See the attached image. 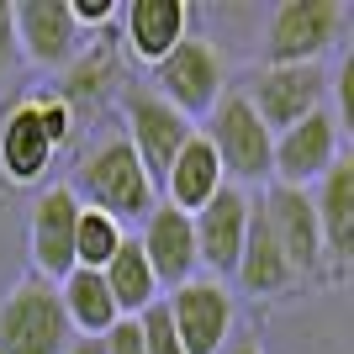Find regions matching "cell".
I'll return each mask as SVG.
<instances>
[{
	"mask_svg": "<svg viewBox=\"0 0 354 354\" xmlns=\"http://www.w3.org/2000/svg\"><path fill=\"white\" fill-rule=\"evenodd\" d=\"M74 196H80V207H90V212H106L111 222H143L148 212L159 207V185L143 175V164H138V153L127 148V138H106V143H95L80 159V175H74V185H69Z\"/></svg>",
	"mask_w": 354,
	"mask_h": 354,
	"instance_id": "1",
	"label": "cell"
},
{
	"mask_svg": "<svg viewBox=\"0 0 354 354\" xmlns=\"http://www.w3.org/2000/svg\"><path fill=\"white\" fill-rule=\"evenodd\" d=\"M196 133L212 143L227 185H238V191L270 185V148H275V133L254 117V106L238 95V85H227V95L207 111V122H201Z\"/></svg>",
	"mask_w": 354,
	"mask_h": 354,
	"instance_id": "2",
	"label": "cell"
},
{
	"mask_svg": "<svg viewBox=\"0 0 354 354\" xmlns=\"http://www.w3.org/2000/svg\"><path fill=\"white\" fill-rule=\"evenodd\" d=\"M153 95L159 101H169L185 122H207V111L227 95V64H222L217 43H207V37H185V43H175L169 53H164L159 64H153Z\"/></svg>",
	"mask_w": 354,
	"mask_h": 354,
	"instance_id": "3",
	"label": "cell"
},
{
	"mask_svg": "<svg viewBox=\"0 0 354 354\" xmlns=\"http://www.w3.org/2000/svg\"><path fill=\"white\" fill-rule=\"evenodd\" d=\"M344 21L349 11L339 0H281L259 37V64H323Z\"/></svg>",
	"mask_w": 354,
	"mask_h": 354,
	"instance_id": "4",
	"label": "cell"
},
{
	"mask_svg": "<svg viewBox=\"0 0 354 354\" xmlns=\"http://www.w3.org/2000/svg\"><path fill=\"white\" fill-rule=\"evenodd\" d=\"M328 69L323 64H259V69L238 85V95L254 106V117L265 122L270 133H286L301 117L328 106Z\"/></svg>",
	"mask_w": 354,
	"mask_h": 354,
	"instance_id": "5",
	"label": "cell"
},
{
	"mask_svg": "<svg viewBox=\"0 0 354 354\" xmlns=\"http://www.w3.org/2000/svg\"><path fill=\"white\" fill-rule=\"evenodd\" d=\"M69 339V317L48 281L27 275L0 296V354H64Z\"/></svg>",
	"mask_w": 354,
	"mask_h": 354,
	"instance_id": "6",
	"label": "cell"
},
{
	"mask_svg": "<svg viewBox=\"0 0 354 354\" xmlns=\"http://www.w3.org/2000/svg\"><path fill=\"white\" fill-rule=\"evenodd\" d=\"M164 312H169V328L185 354H222L238 323V301L227 281H212V275H196V281L164 291Z\"/></svg>",
	"mask_w": 354,
	"mask_h": 354,
	"instance_id": "7",
	"label": "cell"
},
{
	"mask_svg": "<svg viewBox=\"0 0 354 354\" xmlns=\"http://www.w3.org/2000/svg\"><path fill=\"white\" fill-rule=\"evenodd\" d=\"M339 159H344V127L333 122V106H323V111L301 117L296 127L275 133L270 180H275V185H291V191H312Z\"/></svg>",
	"mask_w": 354,
	"mask_h": 354,
	"instance_id": "8",
	"label": "cell"
},
{
	"mask_svg": "<svg viewBox=\"0 0 354 354\" xmlns=\"http://www.w3.org/2000/svg\"><path fill=\"white\" fill-rule=\"evenodd\" d=\"M122 138L138 153L143 175L159 185L164 169L175 164V153L196 138V122H185L169 101H159L153 90H127L122 95Z\"/></svg>",
	"mask_w": 354,
	"mask_h": 354,
	"instance_id": "9",
	"label": "cell"
},
{
	"mask_svg": "<svg viewBox=\"0 0 354 354\" xmlns=\"http://www.w3.org/2000/svg\"><path fill=\"white\" fill-rule=\"evenodd\" d=\"M74 222H80V196L69 185H43L27 212V259L37 281L59 286L74 270Z\"/></svg>",
	"mask_w": 354,
	"mask_h": 354,
	"instance_id": "10",
	"label": "cell"
},
{
	"mask_svg": "<svg viewBox=\"0 0 354 354\" xmlns=\"http://www.w3.org/2000/svg\"><path fill=\"white\" fill-rule=\"evenodd\" d=\"M249 222H254V196L238 191V185H222L207 207L191 217L196 265L207 270L212 281H233V265H238V254H243Z\"/></svg>",
	"mask_w": 354,
	"mask_h": 354,
	"instance_id": "11",
	"label": "cell"
},
{
	"mask_svg": "<svg viewBox=\"0 0 354 354\" xmlns=\"http://www.w3.org/2000/svg\"><path fill=\"white\" fill-rule=\"evenodd\" d=\"M11 27H16V53L37 69H69L85 48V32L74 27L69 0H16Z\"/></svg>",
	"mask_w": 354,
	"mask_h": 354,
	"instance_id": "12",
	"label": "cell"
},
{
	"mask_svg": "<svg viewBox=\"0 0 354 354\" xmlns=\"http://www.w3.org/2000/svg\"><path fill=\"white\" fill-rule=\"evenodd\" d=\"M270 233L281 238L291 270L307 281H323L328 275V254H323V227H317V212H312V191H291V185H270V196L259 201Z\"/></svg>",
	"mask_w": 354,
	"mask_h": 354,
	"instance_id": "13",
	"label": "cell"
},
{
	"mask_svg": "<svg viewBox=\"0 0 354 354\" xmlns=\"http://www.w3.org/2000/svg\"><path fill=\"white\" fill-rule=\"evenodd\" d=\"M138 249H143L148 270H153V281H159V291H175V286L196 281L201 275V265H196V233H191V217L175 207H153L143 222H138Z\"/></svg>",
	"mask_w": 354,
	"mask_h": 354,
	"instance_id": "14",
	"label": "cell"
},
{
	"mask_svg": "<svg viewBox=\"0 0 354 354\" xmlns=\"http://www.w3.org/2000/svg\"><path fill=\"white\" fill-rule=\"evenodd\" d=\"M233 286L243 296H254V301H281V296L301 291V275L291 270L281 238L270 233L259 201H254V222H249V238H243V254H238V265H233Z\"/></svg>",
	"mask_w": 354,
	"mask_h": 354,
	"instance_id": "15",
	"label": "cell"
},
{
	"mask_svg": "<svg viewBox=\"0 0 354 354\" xmlns=\"http://www.w3.org/2000/svg\"><path fill=\"white\" fill-rule=\"evenodd\" d=\"M312 212H317V227H323L328 275H344L354 254V159L349 153L312 185Z\"/></svg>",
	"mask_w": 354,
	"mask_h": 354,
	"instance_id": "16",
	"label": "cell"
},
{
	"mask_svg": "<svg viewBox=\"0 0 354 354\" xmlns=\"http://www.w3.org/2000/svg\"><path fill=\"white\" fill-rule=\"evenodd\" d=\"M117 16H122V43H127V53H133L138 64H148V69L175 43L191 37V11H185L180 0H127Z\"/></svg>",
	"mask_w": 354,
	"mask_h": 354,
	"instance_id": "17",
	"label": "cell"
},
{
	"mask_svg": "<svg viewBox=\"0 0 354 354\" xmlns=\"http://www.w3.org/2000/svg\"><path fill=\"white\" fill-rule=\"evenodd\" d=\"M227 180H222V164H217V153H212V143L201 133L191 138V143L175 153V164L164 169V180H159V196H164V207H175V212H185V217H196V212L207 207L212 196L222 191Z\"/></svg>",
	"mask_w": 354,
	"mask_h": 354,
	"instance_id": "18",
	"label": "cell"
},
{
	"mask_svg": "<svg viewBox=\"0 0 354 354\" xmlns=\"http://www.w3.org/2000/svg\"><path fill=\"white\" fill-rule=\"evenodd\" d=\"M48 169H53V143L43 138L32 106L21 101L0 127V180L6 185H43Z\"/></svg>",
	"mask_w": 354,
	"mask_h": 354,
	"instance_id": "19",
	"label": "cell"
},
{
	"mask_svg": "<svg viewBox=\"0 0 354 354\" xmlns=\"http://www.w3.org/2000/svg\"><path fill=\"white\" fill-rule=\"evenodd\" d=\"M53 291H59V307H64V317H69L74 339H106V333L122 323V312H117V301H111V291H106L101 270H69Z\"/></svg>",
	"mask_w": 354,
	"mask_h": 354,
	"instance_id": "20",
	"label": "cell"
},
{
	"mask_svg": "<svg viewBox=\"0 0 354 354\" xmlns=\"http://www.w3.org/2000/svg\"><path fill=\"white\" fill-rule=\"evenodd\" d=\"M101 281H106V291H111V301H117V312H122V317H138V312H148V307H153V301L164 296L133 233H127V243H122V249L111 254V259H106Z\"/></svg>",
	"mask_w": 354,
	"mask_h": 354,
	"instance_id": "21",
	"label": "cell"
},
{
	"mask_svg": "<svg viewBox=\"0 0 354 354\" xmlns=\"http://www.w3.org/2000/svg\"><path fill=\"white\" fill-rule=\"evenodd\" d=\"M127 243V227L111 222L106 212L80 207V222H74V270H106V259Z\"/></svg>",
	"mask_w": 354,
	"mask_h": 354,
	"instance_id": "22",
	"label": "cell"
},
{
	"mask_svg": "<svg viewBox=\"0 0 354 354\" xmlns=\"http://www.w3.org/2000/svg\"><path fill=\"white\" fill-rule=\"evenodd\" d=\"M32 117H37V127H43V138L53 143V153H59L64 143L74 138V106L64 101L59 90H43V95H32Z\"/></svg>",
	"mask_w": 354,
	"mask_h": 354,
	"instance_id": "23",
	"label": "cell"
},
{
	"mask_svg": "<svg viewBox=\"0 0 354 354\" xmlns=\"http://www.w3.org/2000/svg\"><path fill=\"white\" fill-rule=\"evenodd\" d=\"M138 339H143V354H185L175 339V328H169V312H164V296L153 301L148 312H138Z\"/></svg>",
	"mask_w": 354,
	"mask_h": 354,
	"instance_id": "24",
	"label": "cell"
},
{
	"mask_svg": "<svg viewBox=\"0 0 354 354\" xmlns=\"http://www.w3.org/2000/svg\"><path fill=\"white\" fill-rule=\"evenodd\" d=\"M69 16H74V27L90 37V32H106L117 21V0H69Z\"/></svg>",
	"mask_w": 354,
	"mask_h": 354,
	"instance_id": "25",
	"label": "cell"
},
{
	"mask_svg": "<svg viewBox=\"0 0 354 354\" xmlns=\"http://www.w3.org/2000/svg\"><path fill=\"white\" fill-rule=\"evenodd\" d=\"M21 53H16V27H11V6L0 0V80H11Z\"/></svg>",
	"mask_w": 354,
	"mask_h": 354,
	"instance_id": "26",
	"label": "cell"
},
{
	"mask_svg": "<svg viewBox=\"0 0 354 354\" xmlns=\"http://www.w3.org/2000/svg\"><path fill=\"white\" fill-rule=\"evenodd\" d=\"M106 354H143V339H138V323L122 317L111 333H106Z\"/></svg>",
	"mask_w": 354,
	"mask_h": 354,
	"instance_id": "27",
	"label": "cell"
},
{
	"mask_svg": "<svg viewBox=\"0 0 354 354\" xmlns=\"http://www.w3.org/2000/svg\"><path fill=\"white\" fill-rule=\"evenodd\" d=\"M64 354H106V339H69Z\"/></svg>",
	"mask_w": 354,
	"mask_h": 354,
	"instance_id": "28",
	"label": "cell"
},
{
	"mask_svg": "<svg viewBox=\"0 0 354 354\" xmlns=\"http://www.w3.org/2000/svg\"><path fill=\"white\" fill-rule=\"evenodd\" d=\"M222 354H265V349H259V344H254V339H238V344H227V349H222Z\"/></svg>",
	"mask_w": 354,
	"mask_h": 354,
	"instance_id": "29",
	"label": "cell"
}]
</instances>
